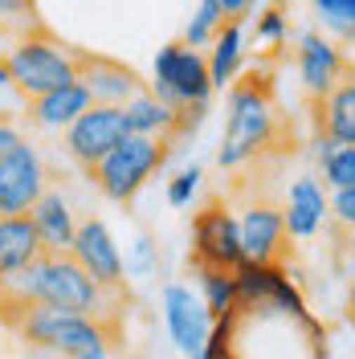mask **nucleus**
Wrapping results in <instances>:
<instances>
[{
	"label": "nucleus",
	"mask_w": 355,
	"mask_h": 359,
	"mask_svg": "<svg viewBox=\"0 0 355 359\" xmlns=\"http://www.w3.org/2000/svg\"><path fill=\"white\" fill-rule=\"evenodd\" d=\"M119 298H123V290H102L69 253H41L29 269H21L17 278H8L0 286V311H4V318H13L25 306H53V311L114 323L111 302H119Z\"/></svg>",
	"instance_id": "obj_1"
},
{
	"label": "nucleus",
	"mask_w": 355,
	"mask_h": 359,
	"mask_svg": "<svg viewBox=\"0 0 355 359\" xmlns=\"http://www.w3.org/2000/svg\"><path fill=\"white\" fill-rule=\"evenodd\" d=\"M29 351H53L62 359H119V331L114 323L69 314L53 306H25L8 318Z\"/></svg>",
	"instance_id": "obj_2"
},
{
	"label": "nucleus",
	"mask_w": 355,
	"mask_h": 359,
	"mask_svg": "<svg viewBox=\"0 0 355 359\" xmlns=\"http://www.w3.org/2000/svg\"><path fill=\"white\" fill-rule=\"evenodd\" d=\"M78 57L82 53H74L69 45H62L53 33H45L41 25L13 33L8 45H4V53H0V62H4L8 78H13V90L21 94L25 102H33V98H41L49 90L74 82L78 78Z\"/></svg>",
	"instance_id": "obj_3"
},
{
	"label": "nucleus",
	"mask_w": 355,
	"mask_h": 359,
	"mask_svg": "<svg viewBox=\"0 0 355 359\" xmlns=\"http://www.w3.org/2000/svg\"><path fill=\"white\" fill-rule=\"evenodd\" d=\"M278 135V111L269 102L266 86L253 82H233L229 102H225V135L217 147V163L225 172H237L249 159H257Z\"/></svg>",
	"instance_id": "obj_4"
},
{
	"label": "nucleus",
	"mask_w": 355,
	"mask_h": 359,
	"mask_svg": "<svg viewBox=\"0 0 355 359\" xmlns=\"http://www.w3.org/2000/svg\"><path fill=\"white\" fill-rule=\"evenodd\" d=\"M168 151H172V139H152V135H127L111 156L102 159L90 180L94 188L114 204H131L159 168L168 163Z\"/></svg>",
	"instance_id": "obj_5"
},
{
	"label": "nucleus",
	"mask_w": 355,
	"mask_h": 359,
	"mask_svg": "<svg viewBox=\"0 0 355 359\" xmlns=\"http://www.w3.org/2000/svg\"><path fill=\"white\" fill-rule=\"evenodd\" d=\"M147 90L176 111H208V98L217 86L208 74V57L200 49H188L184 41H168L159 45L156 62H152Z\"/></svg>",
	"instance_id": "obj_6"
},
{
	"label": "nucleus",
	"mask_w": 355,
	"mask_h": 359,
	"mask_svg": "<svg viewBox=\"0 0 355 359\" xmlns=\"http://www.w3.org/2000/svg\"><path fill=\"white\" fill-rule=\"evenodd\" d=\"M127 135H131V127H127L123 107H102V102H94L86 114H78L66 131H62V147H66V156L74 159L78 168L94 172Z\"/></svg>",
	"instance_id": "obj_7"
},
{
	"label": "nucleus",
	"mask_w": 355,
	"mask_h": 359,
	"mask_svg": "<svg viewBox=\"0 0 355 359\" xmlns=\"http://www.w3.org/2000/svg\"><path fill=\"white\" fill-rule=\"evenodd\" d=\"M45 188H49V172L41 151L29 139H21L0 159V217H29Z\"/></svg>",
	"instance_id": "obj_8"
},
{
	"label": "nucleus",
	"mask_w": 355,
	"mask_h": 359,
	"mask_svg": "<svg viewBox=\"0 0 355 359\" xmlns=\"http://www.w3.org/2000/svg\"><path fill=\"white\" fill-rule=\"evenodd\" d=\"M245 262L237 212L225 204H204L192 217V266L237 269Z\"/></svg>",
	"instance_id": "obj_9"
},
{
	"label": "nucleus",
	"mask_w": 355,
	"mask_h": 359,
	"mask_svg": "<svg viewBox=\"0 0 355 359\" xmlns=\"http://www.w3.org/2000/svg\"><path fill=\"white\" fill-rule=\"evenodd\" d=\"M159 311H163L168 339H172V347H176L180 355L188 359V355H196V351H204L208 331H213V314H208L204 298H200L192 286L168 282V286L159 290Z\"/></svg>",
	"instance_id": "obj_10"
},
{
	"label": "nucleus",
	"mask_w": 355,
	"mask_h": 359,
	"mask_svg": "<svg viewBox=\"0 0 355 359\" xmlns=\"http://www.w3.org/2000/svg\"><path fill=\"white\" fill-rule=\"evenodd\" d=\"M347 69L351 66H347V57H343L339 41H331L327 33H319V29H302V33H294V74H298L302 90L311 94L314 102L327 98V94L343 82Z\"/></svg>",
	"instance_id": "obj_11"
},
{
	"label": "nucleus",
	"mask_w": 355,
	"mask_h": 359,
	"mask_svg": "<svg viewBox=\"0 0 355 359\" xmlns=\"http://www.w3.org/2000/svg\"><path fill=\"white\" fill-rule=\"evenodd\" d=\"M69 257L86 269L102 290H123V286H127L123 249H119L111 224L102 221V217H86V221H78V237H74V245H69Z\"/></svg>",
	"instance_id": "obj_12"
},
{
	"label": "nucleus",
	"mask_w": 355,
	"mask_h": 359,
	"mask_svg": "<svg viewBox=\"0 0 355 359\" xmlns=\"http://www.w3.org/2000/svg\"><path fill=\"white\" fill-rule=\"evenodd\" d=\"M282 217H286V233L290 241H311L319 237L327 221H331V188L319 176H294L282 201Z\"/></svg>",
	"instance_id": "obj_13"
},
{
	"label": "nucleus",
	"mask_w": 355,
	"mask_h": 359,
	"mask_svg": "<svg viewBox=\"0 0 355 359\" xmlns=\"http://www.w3.org/2000/svg\"><path fill=\"white\" fill-rule=\"evenodd\" d=\"M237 229H241V249L245 262H278L282 249L290 245L286 233V217H282V204L269 201H253L237 212Z\"/></svg>",
	"instance_id": "obj_14"
},
{
	"label": "nucleus",
	"mask_w": 355,
	"mask_h": 359,
	"mask_svg": "<svg viewBox=\"0 0 355 359\" xmlns=\"http://www.w3.org/2000/svg\"><path fill=\"white\" fill-rule=\"evenodd\" d=\"M78 82L90 90L94 102L102 107H127L135 94H143L147 82L135 74L131 66L114 62V57H98V53H82L78 57Z\"/></svg>",
	"instance_id": "obj_15"
},
{
	"label": "nucleus",
	"mask_w": 355,
	"mask_h": 359,
	"mask_svg": "<svg viewBox=\"0 0 355 359\" xmlns=\"http://www.w3.org/2000/svg\"><path fill=\"white\" fill-rule=\"evenodd\" d=\"M94 107V98H90V90L74 78L66 86L49 90L41 98H33V102H25V114H29V123L37 127V131H66L69 123L78 118V114H86Z\"/></svg>",
	"instance_id": "obj_16"
},
{
	"label": "nucleus",
	"mask_w": 355,
	"mask_h": 359,
	"mask_svg": "<svg viewBox=\"0 0 355 359\" xmlns=\"http://www.w3.org/2000/svg\"><path fill=\"white\" fill-rule=\"evenodd\" d=\"M29 217L37 224V237H41L45 253H69L74 237H78V217H74V204H69V196L62 188H45Z\"/></svg>",
	"instance_id": "obj_17"
},
{
	"label": "nucleus",
	"mask_w": 355,
	"mask_h": 359,
	"mask_svg": "<svg viewBox=\"0 0 355 359\" xmlns=\"http://www.w3.org/2000/svg\"><path fill=\"white\" fill-rule=\"evenodd\" d=\"M45 253L33 217H0V286Z\"/></svg>",
	"instance_id": "obj_18"
},
{
	"label": "nucleus",
	"mask_w": 355,
	"mask_h": 359,
	"mask_svg": "<svg viewBox=\"0 0 355 359\" xmlns=\"http://www.w3.org/2000/svg\"><path fill=\"white\" fill-rule=\"evenodd\" d=\"M319 135L339 147L355 143V69L343 74V82L327 98H319Z\"/></svg>",
	"instance_id": "obj_19"
},
{
	"label": "nucleus",
	"mask_w": 355,
	"mask_h": 359,
	"mask_svg": "<svg viewBox=\"0 0 355 359\" xmlns=\"http://www.w3.org/2000/svg\"><path fill=\"white\" fill-rule=\"evenodd\" d=\"M123 114H127L131 135H152V139H172V135H180V111L168 107L163 98H156L152 90L135 94L131 102L123 107Z\"/></svg>",
	"instance_id": "obj_20"
},
{
	"label": "nucleus",
	"mask_w": 355,
	"mask_h": 359,
	"mask_svg": "<svg viewBox=\"0 0 355 359\" xmlns=\"http://www.w3.org/2000/svg\"><path fill=\"white\" fill-rule=\"evenodd\" d=\"M208 74H213V86L225 90L237 82V74H241L245 66V29L241 21H225V29L213 37V45H208Z\"/></svg>",
	"instance_id": "obj_21"
},
{
	"label": "nucleus",
	"mask_w": 355,
	"mask_h": 359,
	"mask_svg": "<svg viewBox=\"0 0 355 359\" xmlns=\"http://www.w3.org/2000/svg\"><path fill=\"white\" fill-rule=\"evenodd\" d=\"M196 294L204 298V306L213 318L237 314L241 298H237V278L233 269H213V266H196Z\"/></svg>",
	"instance_id": "obj_22"
},
{
	"label": "nucleus",
	"mask_w": 355,
	"mask_h": 359,
	"mask_svg": "<svg viewBox=\"0 0 355 359\" xmlns=\"http://www.w3.org/2000/svg\"><path fill=\"white\" fill-rule=\"evenodd\" d=\"M311 17L331 41H355V0H311Z\"/></svg>",
	"instance_id": "obj_23"
},
{
	"label": "nucleus",
	"mask_w": 355,
	"mask_h": 359,
	"mask_svg": "<svg viewBox=\"0 0 355 359\" xmlns=\"http://www.w3.org/2000/svg\"><path fill=\"white\" fill-rule=\"evenodd\" d=\"M225 8L217 4V0H200L196 13L188 17V25H184V33H180V41L188 45V49H208L213 45V37L225 29Z\"/></svg>",
	"instance_id": "obj_24"
},
{
	"label": "nucleus",
	"mask_w": 355,
	"mask_h": 359,
	"mask_svg": "<svg viewBox=\"0 0 355 359\" xmlns=\"http://www.w3.org/2000/svg\"><path fill=\"white\" fill-rule=\"evenodd\" d=\"M319 168H323V184L327 188H355V143H347V147H339L335 143L331 147V156H323L319 159Z\"/></svg>",
	"instance_id": "obj_25"
},
{
	"label": "nucleus",
	"mask_w": 355,
	"mask_h": 359,
	"mask_svg": "<svg viewBox=\"0 0 355 359\" xmlns=\"http://www.w3.org/2000/svg\"><path fill=\"white\" fill-rule=\"evenodd\" d=\"M200 184H204V168L200 163H188V168H180L176 176L168 180L163 196H168L172 208H192V201L200 196Z\"/></svg>",
	"instance_id": "obj_26"
},
{
	"label": "nucleus",
	"mask_w": 355,
	"mask_h": 359,
	"mask_svg": "<svg viewBox=\"0 0 355 359\" xmlns=\"http://www.w3.org/2000/svg\"><path fill=\"white\" fill-rule=\"evenodd\" d=\"M123 266H127V278H152V273L159 269V245L147 237V233H135L131 245H127Z\"/></svg>",
	"instance_id": "obj_27"
},
{
	"label": "nucleus",
	"mask_w": 355,
	"mask_h": 359,
	"mask_svg": "<svg viewBox=\"0 0 355 359\" xmlns=\"http://www.w3.org/2000/svg\"><path fill=\"white\" fill-rule=\"evenodd\" d=\"M253 37H257L262 45H269V49L286 45V41H290V17L278 8V4L262 8V13L253 17Z\"/></svg>",
	"instance_id": "obj_28"
},
{
	"label": "nucleus",
	"mask_w": 355,
	"mask_h": 359,
	"mask_svg": "<svg viewBox=\"0 0 355 359\" xmlns=\"http://www.w3.org/2000/svg\"><path fill=\"white\" fill-rule=\"evenodd\" d=\"M0 21L13 25L17 33L37 25V0H0Z\"/></svg>",
	"instance_id": "obj_29"
},
{
	"label": "nucleus",
	"mask_w": 355,
	"mask_h": 359,
	"mask_svg": "<svg viewBox=\"0 0 355 359\" xmlns=\"http://www.w3.org/2000/svg\"><path fill=\"white\" fill-rule=\"evenodd\" d=\"M331 221L355 237V188H335L331 192Z\"/></svg>",
	"instance_id": "obj_30"
},
{
	"label": "nucleus",
	"mask_w": 355,
	"mask_h": 359,
	"mask_svg": "<svg viewBox=\"0 0 355 359\" xmlns=\"http://www.w3.org/2000/svg\"><path fill=\"white\" fill-rule=\"evenodd\" d=\"M21 139H25V135H21V127L13 123V114H0V159L8 156Z\"/></svg>",
	"instance_id": "obj_31"
},
{
	"label": "nucleus",
	"mask_w": 355,
	"mask_h": 359,
	"mask_svg": "<svg viewBox=\"0 0 355 359\" xmlns=\"http://www.w3.org/2000/svg\"><path fill=\"white\" fill-rule=\"evenodd\" d=\"M217 4L225 8V17H229V21H237V17H245L257 0H217Z\"/></svg>",
	"instance_id": "obj_32"
},
{
	"label": "nucleus",
	"mask_w": 355,
	"mask_h": 359,
	"mask_svg": "<svg viewBox=\"0 0 355 359\" xmlns=\"http://www.w3.org/2000/svg\"><path fill=\"white\" fill-rule=\"evenodd\" d=\"M347 323L355 327V282H351V290H347Z\"/></svg>",
	"instance_id": "obj_33"
},
{
	"label": "nucleus",
	"mask_w": 355,
	"mask_h": 359,
	"mask_svg": "<svg viewBox=\"0 0 355 359\" xmlns=\"http://www.w3.org/2000/svg\"><path fill=\"white\" fill-rule=\"evenodd\" d=\"M0 90H13V78H8V69H4V62H0Z\"/></svg>",
	"instance_id": "obj_34"
},
{
	"label": "nucleus",
	"mask_w": 355,
	"mask_h": 359,
	"mask_svg": "<svg viewBox=\"0 0 355 359\" xmlns=\"http://www.w3.org/2000/svg\"><path fill=\"white\" fill-rule=\"evenodd\" d=\"M188 359H217V355H208V351H196V355H188Z\"/></svg>",
	"instance_id": "obj_35"
}]
</instances>
